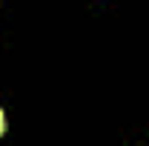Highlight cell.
I'll list each match as a JSON object with an SVG mask.
<instances>
[{
  "instance_id": "obj_1",
  "label": "cell",
  "mask_w": 149,
  "mask_h": 146,
  "mask_svg": "<svg viewBox=\"0 0 149 146\" xmlns=\"http://www.w3.org/2000/svg\"><path fill=\"white\" fill-rule=\"evenodd\" d=\"M0 135H6V115L0 112Z\"/></svg>"
}]
</instances>
